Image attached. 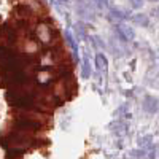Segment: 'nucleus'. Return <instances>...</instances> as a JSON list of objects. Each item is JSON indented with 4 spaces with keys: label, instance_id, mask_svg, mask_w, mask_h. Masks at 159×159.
Returning <instances> with one entry per match:
<instances>
[{
    "label": "nucleus",
    "instance_id": "1",
    "mask_svg": "<svg viewBox=\"0 0 159 159\" xmlns=\"http://www.w3.org/2000/svg\"><path fill=\"white\" fill-rule=\"evenodd\" d=\"M37 35H38V38L42 40L43 43H49L51 38H52V30H51L49 25H46L45 22H40L37 25Z\"/></svg>",
    "mask_w": 159,
    "mask_h": 159
},
{
    "label": "nucleus",
    "instance_id": "2",
    "mask_svg": "<svg viewBox=\"0 0 159 159\" xmlns=\"http://www.w3.org/2000/svg\"><path fill=\"white\" fill-rule=\"evenodd\" d=\"M142 107H143V110L147 113L154 115L157 111V99L153 97V96H145V99L142 102Z\"/></svg>",
    "mask_w": 159,
    "mask_h": 159
},
{
    "label": "nucleus",
    "instance_id": "3",
    "mask_svg": "<svg viewBox=\"0 0 159 159\" xmlns=\"http://www.w3.org/2000/svg\"><path fill=\"white\" fill-rule=\"evenodd\" d=\"M96 67H97V72H100L102 75H107L108 72V61L105 57L103 52H97L96 54Z\"/></svg>",
    "mask_w": 159,
    "mask_h": 159
},
{
    "label": "nucleus",
    "instance_id": "4",
    "mask_svg": "<svg viewBox=\"0 0 159 159\" xmlns=\"http://www.w3.org/2000/svg\"><path fill=\"white\" fill-rule=\"evenodd\" d=\"M16 127L19 129H29V130H37L42 127V124H40L38 121H34V119H19V121L16 123Z\"/></svg>",
    "mask_w": 159,
    "mask_h": 159
},
{
    "label": "nucleus",
    "instance_id": "5",
    "mask_svg": "<svg viewBox=\"0 0 159 159\" xmlns=\"http://www.w3.org/2000/svg\"><path fill=\"white\" fill-rule=\"evenodd\" d=\"M81 75L84 80L91 78L92 75V67H91V61H89V54L84 52V57H83V62H81Z\"/></svg>",
    "mask_w": 159,
    "mask_h": 159
},
{
    "label": "nucleus",
    "instance_id": "6",
    "mask_svg": "<svg viewBox=\"0 0 159 159\" xmlns=\"http://www.w3.org/2000/svg\"><path fill=\"white\" fill-rule=\"evenodd\" d=\"M118 27H119V30L124 34V37L127 38V42H132V40H135V32H134V29H132L129 24H126V22L121 21V22L118 24Z\"/></svg>",
    "mask_w": 159,
    "mask_h": 159
},
{
    "label": "nucleus",
    "instance_id": "7",
    "mask_svg": "<svg viewBox=\"0 0 159 159\" xmlns=\"http://www.w3.org/2000/svg\"><path fill=\"white\" fill-rule=\"evenodd\" d=\"M132 21H134L137 25H140V27H150V16L145 15V13H137V15L132 16Z\"/></svg>",
    "mask_w": 159,
    "mask_h": 159
},
{
    "label": "nucleus",
    "instance_id": "8",
    "mask_svg": "<svg viewBox=\"0 0 159 159\" xmlns=\"http://www.w3.org/2000/svg\"><path fill=\"white\" fill-rule=\"evenodd\" d=\"M110 16L115 18V19H118V21H126L129 18L127 13L123 11V10H119V8H110Z\"/></svg>",
    "mask_w": 159,
    "mask_h": 159
},
{
    "label": "nucleus",
    "instance_id": "9",
    "mask_svg": "<svg viewBox=\"0 0 159 159\" xmlns=\"http://www.w3.org/2000/svg\"><path fill=\"white\" fill-rule=\"evenodd\" d=\"M137 143H139V148H148V145L151 143V135H145V137H139L137 139Z\"/></svg>",
    "mask_w": 159,
    "mask_h": 159
},
{
    "label": "nucleus",
    "instance_id": "10",
    "mask_svg": "<svg viewBox=\"0 0 159 159\" xmlns=\"http://www.w3.org/2000/svg\"><path fill=\"white\" fill-rule=\"evenodd\" d=\"M16 13H18V15L19 16H30L32 15V8L30 7H25V5H21V7H18L16 8Z\"/></svg>",
    "mask_w": 159,
    "mask_h": 159
},
{
    "label": "nucleus",
    "instance_id": "11",
    "mask_svg": "<svg viewBox=\"0 0 159 159\" xmlns=\"http://www.w3.org/2000/svg\"><path fill=\"white\" fill-rule=\"evenodd\" d=\"M130 156L132 157H143V156H148V153H145L143 148H139V150H132L130 151Z\"/></svg>",
    "mask_w": 159,
    "mask_h": 159
},
{
    "label": "nucleus",
    "instance_id": "12",
    "mask_svg": "<svg viewBox=\"0 0 159 159\" xmlns=\"http://www.w3.org/2000/svg\"><path fill=\"white\" fill-rule=\"evenodd\" d=\"M129 3H130V7L134 8V10H139V8H142V7H143L145 0H129Z\"/></svg>",
    "mask_w": 159,
    "mask_h": 159
},
{
    "label": "nucleus",
    "instance_id": "13",
    "mask_svg": "<svg viewBox=\"0 0 159 159\" xmlns=\"http://www.w3.org/2000/svg\"><path fill=\"white\" fill-rule=\"evenodd\" d=\"M115 34H116V37L119 38V42H123V43H127V38L124 37V34H123L121 30H119V27H118V25L115 27Z\"/></svg>",
    "mask_w": 159,
    "mask_h": 159
},
{
    "label": "nucleus",
    "instance_id": "14",
    "mask_svg": "<svg viewBox=\"0 0 159 159\" xmlns=\"http://www.w3.org/2000/svg\"><path fill=\"white\" fill-rule=\"evenodd\" d=\"M92 2H94L99 8H103V7L108 5V0H92Z\"/></svg>",
    "mask_w": 159,
    "mask_h": 159
},
{
    "label": "nucleus",
    "instance_id": "15",
    "mask_svg": "<svg viewBox=\"0 0 159 159\" xmlns=\"http://www.w3.org/2000/svg\"><path fill=\"white\" fill-rule=\"evenodd\" d=\"M64 2H70V0H64Z\"/></svg>",
    "mask_w": 159,
    "mask_h": 159
},
{
    "label": "nucleus",
    "instance_id": "16",
    "mask_svg": "<svg viewBox=\"0 0 159 159\" xmlns=\"http://www.w3.org/2000/svg\"><path fill=\"white\" fill-rule=\"evenodd\" d=\"M151 2H157V0H151Z\"/></svg>",
    "mask_w": 159,
    "mask_h": 159
}]
</instances>
